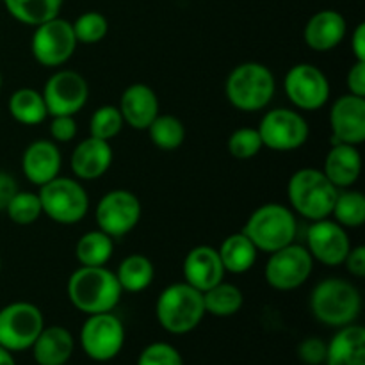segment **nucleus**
<instances>
[{"label":"nucleus","mask_w":365,"mask_h":365,"mask_svg":"<svg viewBox=\"0 0 365 365\" xmlns=\"http://www.w3.org/2000/svg\"><path fill=\"white\" fill-rule=\"evenodd\" d=\"M307 250L314 260L324 266H341L344 264L351 242L348 232L337 221H330L328 217L319 221H312L307 232Z\"/></svg>","instance_id":"nucleus-16"},{"label":"nucleus","mask_w":365,"mask_h":365,"mask_svg":"<svg viewBox=\"0 0 365 365\" xmlns=\"http://www.w3.org/2000/svg\"><path fill=\"white\" fill-rule=\"evenodd\" d=\"M114 253V242L110 235L102 230H91L82 235L75 245V257L78 264L86 267L106 266Z\"/></svg>","instance_id":"nucleus-30"},{"label":"nucleus","mask_w":365,"mask_h":365,"mask_svg":"<svg viewBox=\"0 0 365 365\" xmlns=\"http://www.w3.org/2000/svg\"><path fill=\"white\" fill-rule=\"evenodd\" d=\"M63 365H68V364H63Z\"/></svg>","instance_id":"nucleus-48"},{"label":"nucleus","mask_w":365,"mask_h":365,"mask_svg":"<svg viewBox=\"0 0 365 365\" xmlns=\"http://www.w3.org/2000/svg\"><path fill=\"white\" fill-rule=\"evenodd\" d=\"M7 13L25 25H38L57 18L63 7V0H2Z\"/></svg>","instance_id":"nucleus-29"},{"label":"nucleus","mask_w":365,"mask_h":365,"mask_svg":"<svg viewBox=\"0 0 365 365\" xmlns=\"http://www.w3.org/2000/svg\"><path fill=\"white\" fill-rule=\"evenodd\" d=\"M155 316L160 327L170 334H189L205 317L203 292L185 282L168 285L157 298Z\"/></svg>","instance_id":"nucleus-3"},{"label":"nucleus","mask_w":365,"mask_h":365,"mask_svg":"<svg viewBox=\"0 0 365 365\" xmlns=\"http://www.w3.org/2000/svg\"><path fill=\"white\" fill-rule=\"evenodd\" d=\"M296 230L298 225L291 209L280 203H266L248 217L242 234L248 235L259 252L273 253L294 242Z\"/></svg>","instance_id":"nucleus-6"},{"label":"nucleus","mask_w":365,"mask_h":365,"mask_svg":"<svg viewBox=\"0 0 365 365\" xmlns=\"http://www.w3.org/2000/svg\"><path fill=\"white\" fill-rule=\"evenodd\" d=\"M330 128L334 143L362 145L365 141V98L344 95L331 106Z\"/></svg>","instance_id":"nucleus-17"},{"label":"nucleus","mask_w":365,"mask_h":365,"mask_svg":"<svg viewBox=\"0 0 365 365\" xmlns=\"http://www.w3.org/2000/svg\"><path fill=\"white\" fill-rule=\"evenodd\" d=\"M348 32L346 18L339 11L323 9L319 13L312 14L303 29V39L307 46H310L316 52H328L341 45L342 39Z\"/></svg>","instance_id":"nucleus-21"},{"label":"nucleus","mask_w":365,"mask_h":365,"mask_svg":"<svg viewBox=\"0 0 365 365\" xmlns=\"http://www.w3.org/2000/svg\"><path fill=\"white\" fill-rule=\"evenodd\" d=\"M203 305H205V314L216 317H230L242 309L245 296L237 285L220 282L203 292Z\"/></svg>","instance_id":"nucleus-31"},{"label":"nucleus","mask_w":365,"mask_h":365,"mask_svg":"<svg viewBox=\"0 0 365 365\" xmlns=\"http://www.w3.org/2000/svg\"><path fill=\"white\" fill-rule=\"evenodd\" d=\"M298 356L305 365H321L327 360V342L319 337H309L298 346Z\"/></svg>","instance_id":"nucleus-39"},{"label":"nucleus","mask_w":365,"mask_h":365,"mask_svg":"<svg viewBox=\"0 0 365 365\" xmlns=\"http://www.w3.org/2000/svg\"><path fill=\"white\" fill-rule=\"evenodd\" d=\"M45 328L41 310L29 302H14L0 309V346L9 351L31 349Z\"/></svg>","instance_id":"nucleus-8"},{"label":"nucleus","mask_w":365,"mask_h":365,"mask_svg":"<svg viewBox=\"0 0 365 365\" xmlns=\"http://www.w3.org/2000/svg\"><path fill=\"white\" fill-rule=\"evenodd\" d=\"M61 164H63V159H61L59 148L56 143L46 141V139L31 143L21 157V170H24L25 178L38 187L59 177Z\"/></svg>","instance_id":"nucleus-19"},{"label":"nucleus","mask_w":365,"mask_h":365,"mask_svg":"<svg viewBox=\"0 0 365 365\" xmlns=\"http://www.w3.org/2000/svg\"><path fill=\"white\" fill-rule=\"evenodd\" d=\"M331 216L341 227L360 228L365 221V196L360 191H344L337 195Z\"/></svg>","instance_id":"nucleus-33"},{"label":"nucleus","mask_w":365,"mask_h":365,"mask_svg":"<svg viewBox=\"0 0 365 365\" xmlns=\"http://www.w3.org/2000/svg\"><path fill=\"white\" fill-rule=\"evenodd\" d=\"M344 264L353 277L364 278L365 277V248L364 246H355V248L349 250Z\"/></svg>","instance_id":"nucleus-42"},{"label":"nucleus","mask_w":365,"mask_h":365,"mask_svg":"<svg viewBox=\"0 0 365 365\" xmlns=\"http://www.w3.org/2000/svg\"><path fill=\"white\" fill-rule=\"evenodd\" d=\"M314 259L309 250L302 245H287L285 248L271 253L266 264V282L277 291H294L310 278Z\"/></svg>","instance_id":"nucleus-11"},{"label":"nucleus","mask_w":365,"mask_h":365,"mask_svg":"<svg viewBox=\"0 0 365 365\" xmlns=\"http://www.w3.org/2000/svg\"><path fill=\"white\" fill-rule=\"evenodd\" d=\"M77 43L82 45H95L100 43L109 32V21L98 11H88L82 13L77 20L71 24Z\"/></svg>","instance_id":"nucleus-35"},{"label":"nucleus","mask_w":365,"mask_h":365,"mask_svg":"<svg viewBox=\"0 0 365 365\" xmlns=\"http://www.w3.org/2000/svg\"><path fill=\"white\" fill-rule=\"evenodd\" d=\"M321 171L337 189L351 187L362 173V157L359 148L346 143H334Z\"/></svg>","instance_id":"nucleus-23"},{"label":"nucleus","mask_w":365,"mask_h":365,"mask_svg":"<svg viewBox=\"0 0 365 365\" xmlns=\"http://www.w3.org/2000/svg\"><path fill=\"white\" fill-rule=\"evenodd\" d=\"M118 109L128 127L135 130H146L150 123L159 116V98L150 86L138 82L125 89Z\"/></svg>","instance_id":"nucleus-20"},{"label":"nucleus","mask_w":365,"mask_h":365,"mask_svg":"<svg viewBox=\"0 0 365 365\" xmlns=\"http://www.w3.org/2000/svg\"><path fill=\"white\" fill-rule=\"evenodd\" d=\"M41 95L48 116H75L88 102L89 86L77 71L59 70L46 81Z\"/></svg>","instance_id":"nucleus-15"},{"label":"nucleus","mask_w":365,"mask_h":365,"mask_svg":"<svg viewBox=\"0 0 365 365\" xmlns=\"http://www.w3.org/2000/svg\"><path fill=\"white\" fill-rule=\"evenodd\" d=\"M77 45L78 43L73 34L71 21L57 16L36 27L34 34H32L31 50L39 64L57 68L71 59Z\"/></svg>","instance_id":"nucleus-10"},{"label":"nucleus","mask_w":365,"mask_h":365,"mask_svg":"<svg viewBox=\"0 0 365 365\" xmlns=\"http://www.w3.org/2000/svg\"><path fill=\"white\" fill-rule=\"evenodd\" d=\"M141 212V202L134 192L127 189H114L100 198L95 217L98 230L116 239L130 234L138 227Z\"/></svg>","instance_id":"nucleus-12"},{"label":"nucleus","mask_w":365,"mask_h":365,"mask_svg":"<svg viewBox=\"0 0 365 365\" xmlns=\"http://www.w3.org/2000/svg\"><path fill=\"white\" fill-rule=\"evenodd\" d=\"M66 291L71 305L88 316L113 312L123 292L116 274L106 266L78 267L71 273Z\"/></svg>","instance_id":"nucleus-1"},{"label":"nucleus","mask_w":365,"mask_h":365,"mask_svg":"<svg viewBox=\"0 0 365 365\" xmlns=\"http://www.w3.org/2000/svg\"><path fill=\"white\" fill-rule=\"evenodd\" d=\"M220 253L212 246H196L184 259V280L196 291L205 292L225 280Z\"/></svg>","instance_id":"nucleus-18"},{"label":"nucleus","mask_w":365,"mask_h":365,"mask_svg":"<svg viewBox=\"0 0 365 365\" xmlns=\"http://www.w3.org/2000/svg\"><path fill=\"white\" fill-rule=\"evenodd\" d=\"M16 180H14L9 173L0 171V210H6L7 203H9V200L16 195Z\"/></svg>","instance_id":"nucleus-43"},{"label":"nucleus","mask_w":365,"mask_h":365,"mask_svg":"<svg viewBox=\"0 0 365 365\" xmlns=\"http://www.w3.org/2000/svg\"><path fill=\"white\" fill-rule=\"evenodd\" d=\"M110 164H113V148L109 141H102L91 135L75 146L70 159L71 171L81 180L100 178L109 171Z\"/></svg>","instance_id":"nucleus-22"},{"label":"nucleus","mask_w":365,"mask_h":365,"mask_svg":"<svg viewBox=\"0 0 365 365\" xmlns=\"http://www.w3.org/2000/svg\"><path fill=\"white\" fill-rule=\"evenodd\" d=\"M284 89L287 98L302 110H317L330 98V82L317 66L294 64L285 73Z\"/></svg>","instance_id":"nucleus-14"},{"label":"nucleus","mask_w":365,"mask_h":365,"mask_svg":"<svg viewBox=\"0 0 365 365\" xmlns=\"http://www.w3.org/2000/svg\"><path fill=\"white\" fill-rule=\"evenodd\" d=\"M153 145L164 152L177 150L185 139V127L173 114H159L146 128Z\"/></svg>","instance_id":"nucleus-32"},{"label":"nucleus","mask_w":365,"mask_h":365,"mask_svg":"<svg viewBox=\"0 0 365 365\" xmlns=\"http://www.w3.org/2000/svg\"><path fill=\"white\" fill-rule=\"evenodd\" d=\"M314 317L327 327L341 328L355 323L362 310V296L351 282L344 278H327L310 294Z\"/></svg>","instance_id":"nucleus-2"},{"label":"nucleus","mask_w":365,"mask_h":365,"mask_svg":"<svg viewBox=\"0 0 365 365\" xmlns=\"http://www.w3.org/2000/svg\"><path fill=\"white\" fill-rule=\"evenodd\" d=\"M327 365H365V328L346 324L327 344Z\"/></svg>","instance_id":"nucleus-25"},{"label":"nucleus","mask_w":365,"mask_h":365,"mask_svg":"<svg viewBox=\"0 0 365 365\" xmlns=\"http://www.w3.org/2000/svg\"><path fill=\"white\" fill-rule=\"evenodd\" d=\"M6 212L13 223L21 225V227L32 225L43 214L38 192L20 191V189H18L16 195L9 200V203H7Z\"/></svg>","instance_id":"nucleus-34"},{"label":"nucleus","mask_w":365,"mask_h":365,"mask_svg":"<svg viewBox=\"0 0 365 365\" xmlns=\"http://www.w3.org/2000/svg\"><path fill=\"white\" fill-rule=\"evenodd\" d=\"M0 89H2V73H0Z\"/></svg>","instance_id":"nucleus-46"},{"label":"nucleus","mask_w":365,"mask_h":365,"mask_svg":"<svg viewBox=\"0 0 365 365\" xmlns=\"http://www.w3.org/2000/svg\"><path fill=\"white\" fill-rule=\"evenodd\" d=\"M351 50L356 61H365V24H359L353 31Z\"/></svg>","instance_id":"nucleus-44"},{"label":"nucleus","mask_w":365,"mask_h":365,"mask_svg":"<svg viewBox=\"0 0 365 365\" xmlns=\"http://www.w3.org/2000/svg\"><path fill=\"white\" fill-rule=\"evenodd\" d=\"M0 365H16V362H14L13 351L6 349L4 346H0Z\"/></svg>","instance_id":"nucleus-45"},{"label":"nucleus","mask_w":365,"mask_h":365,"mask_svg":"<svg viewBox=\"0 0 365 365\" xmlns=\"http://www.w3.org/2000/svg\"><path fill=\"white\" fill-rule=\"evenodd\" d=\"M0 269H2V260H0Z\"/></svg>","instance_id":"nucleus-47"},{"label":"nucleus","mask_w":365,"mask_h":365,"mask_svg":"<svg viewBox=\"0 0 365 365\" xmlns=\"http://www.w3.org/2000/svg\"><path fill=\"white\" fill-rule=\"evenodd\" d=\"M123 123V116H121L118 107L102 106L93 113L91 120H89V134H91V138L110 141L120 134Z\"/></svg>","instance_id":"nucleus-36"},{"label":"nucleus","mask_w":365,"mask_h":365,"mask_svg":"<svg viewBox=\"0 0 365 365\" xmlns=\"http://www.w3.org/2000/svg\"><path fill=\"white\" fill-rule=\"evenodd\" d=\"M39 202L45 216L61 225H75L89 210V196L73 178L56 177L39 187Z\"/></svg>","instance_id":"nucleus-7"},{"label":"nucleus","mask_w":365,"mask_h":365,"mask_svg":"<svg viewBox=\"0 0 365 365\" xmlns=\"http://www.w3.org/2000/svg\"><path fill=\"white\" fill-rule=\"evenodd\" d=\"M7 107H9V114L13 116L14 121L21 125H29V127L43 123L48 116L45 98H43L41 93L32 88L16 89L9 96Z\"/></svg>","instance_id":"nucleus-28"},{"label":"nucleus","mask_w":365,"mask_h":365,"mask_svg":"<svg viewBox=\"0 0 365 365\" xmlns=\"http://www.w3.org/2000/svg\"><path fill=\"white\" fill-rule=\"evenodd\" d=\"M138 365H184L180 351L168 342H152L141 351Z\"/></svg>","instance_id":"nucleus-38"},{"label":"nucleus","mask_w":365,"mask_h":365,"mask_svg":"<svg viewBox=\"0 0 365 365\" xmlns=\"http://www.w3.org/2000/svg\"><path fill=\"white\" fill-rule=\"evenodd\" d=\"M125 344V327L113 312L93 314L81 330V346L95 362H109L116 359Z\"/></svg>","instance_id":"nucleus-9"},{"label":"nucleus","mask_w":365,"mask_h":365,"mask_svg":"<svg viewBox=\"0 0 365 365\" xmlns=\"http://www.w3.org/2000/svg\"><path fill=\"white\" fill-rule=\"evenodd\" d=\"M31 349L38 365H63L73 355L75 339L70 330L52 324L43 328Z\"/></svg>","instance_id":"nucleus-24"},{"label":"nucleus","mask_w":365,"mask_h":365,"mask_svg":"<svg viewBox=\"0 0 365 365\" xmlns=\"http://www.w3.org/2000/svg\"><path fill=\"white\" fill-rule=\"evenodd\" d=\"M262 148V139H260V134L257 128H237L228 138V152L235 159L248 160L252 157H255Z\"/></svg>","instance_id":"nucleus-37"},{"label":"nucleus","mask_w":365,"mask_h":365,"mask_svg":"<svg viewBox=\"0 0 365 365\" xmlns=\"http://www.w3.org/2000/svg\"><path fill=\"white\" fill-rule=\"evenodd\" d=\"M274 91L277 81L273 71L266 64L253 61L235 66L225 84L228 102L242 113L264 109L273 100Z\"/></svg>","instance_id":"nucleus-4"},{"label":"nucleus","mask_w":365,"mask_h":365,"mask_svg":"<svg viewBox=\"0 0 365 365\" xmlns=\"http://www.w3.org/2000/svg\"><path fill=\"white\" fill-rule=\"evenodd\" d=\"M337 195V187L316 168H303L289 178L287 196L291 207L310 221L331 216Z\"/></svg>","instance_id":"nucleus-5"},{"label":"nucleus","mask_w":365,"mask_h":365,"mask_svg":"<svg viewBox=\"0 0 365 365\" xmlns=\"http://www.w3.org/2000/svg\"><path fill=\"white\" fill-rule=\"evenodd\" d=\"M50 134H52L53 141L70 143L77 135V121L73 116H52Z\"/></svg>","instance_id":"nucleus-40"},{"label":"nucleus","mask_w":365,"mask_h":365,"mask_svg":"<svg viewBox=\"0 0 365 365\" xmlns=\"http://www.w3.org/2000/svg\"><path fill=\"white\" fill-rule=\"evenodd\" d=\"M220 259L223 264L225 271L232 274H242L248 273L257 262V255L259 250L255 248L248 235L239 232V234H232L221 242L220 250Z\"/></svg>","instance_id":"nucleus-26"},{"label":"nucleus","mask_w":365,"mask_h":365,"mask_svg":"<svg viewBox=\"0 0 365 365\" xmlns=\"http://www.w3.org/2000/svg\"><path fill=\"white\" fill-rule=\"evenodd\" d=\"M114 274H116L121 291L143 292L152 285L153 277H155V267L148 257L134 253V255H128L121 260Z\"/></svg>","instance_id":"nucleus-27"},{"label":"nucleus","mask_w":365,"mask_h":365,"mask_svg":"<svg viewBox=\"0 0 365 365\" xmlns=\"http://www.w3.org/2000/svg\"><path fill=\"white\" fill-rule=\"evenodd\" d=\"M346 84H348L349 95L365 98V61H355V64L348 71Z\"/></svg>","instance_id":"nucleus-41"},{"label":"nucleus","mask_w":365,"mask_h":365,"mask_svg":"<svg viewBox=\"0 0 365 365\" xmlns=\"http://www.w3.org/2000/svg\"><path fill=\"white\" fill-rule=\"evenodd\" d=\"M259 134L262 145L274 152H292L309 141V123L291 109H273L260 120Z\"/></svg>","instance_id":"nucleus-13"}]
</instances>
